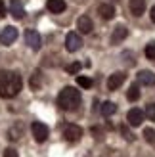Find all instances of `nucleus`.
I'll use <instances>...</instances> for the list:
<instances>
[{"label": "nucleus", "mask_w": 155, "mask_h": 157, "mask_svg": "<svg viewBox=\"0 0 155 157\" xmlns=\"http://www.w3.org/2000/svg\"><path fill=\"white\" fill-rule=\"evenodd\" d=\"M121 132L125 134V138H127V140H132V134H130V132L127 130V127H121Z\"/></svg>", "instance_id": "nucleus-27"}, {"label": "nucleus", "mask_w": 155, "mask_h": 157, "mask_svg": "<svg viewBox=\"0 0 155 157\" xmlns=\"http://www.w3.org/2000/svg\"><path fill=\"white\" fill-rule=\"evenodd\" d=\"M146 117H148L149 121L155 119V104H149L148 107H146Z\"/></svg>", "instance_id": "nucleus-24"}, {"label": "nucleus", "mask_w": 155, "mask_h": 157, "mask_svg": "<svg viewBox=\"0 0 155 157\" xmlns=\"http://www.w3.org/2000/svg\"><path fill=\"white\" fill-rule=\"evenodd\" d=\"M77 84L81 86V88H92V78H88V77H77Z\"/></svg>", "instance_id": "nucleus-20"}, {"label": "nucleus", "mask_w": 155, "mask_h": 157, "mask_svg": "<svg viewBox=\"0 0 155 157\" xmlns=\"http://www.w3.org/2000/svg\"><path fill=\"white\" fill-rule=\"evenodd\" d=\"M46 8H48V12H52V13H61L67 8V4L63 0H48V2H46Z\"/></svg>", "instance_id": "nucleus-14"}, {"label": "nucleus", "mask_w": 155, "mask_h": 157, "mask_svg": "<svg viewBox=\"0 0 155 157\" xmlns=\"http://www.w3.org/2000/svg\"><path fill=\"white\" fill-rule=\"evenodd\" d=\"M138 82L144 84V86H155V73L144 69V71L138 73Z\"/></svg>", "instance_id": "nucleus-10"}, {"label": "nucleus", "mask_w": 155, "mask_h": 157, "mask_svg": "<svg viewBox=\"0 0 155 157\" xmlns=\"http://www.w3.org/2000/svg\"><path fill=\"white\" fill-rule=\"evenodd\" d=\"M15 38H17V29L12 27V25H8L6 29H2V35H0V42L2 44H12Z\"/></svg>", "instance_id": "nucleus-8"}, {"label": "nucleus", "mask_w": 155, "mask_h": 157, "mask_svg": "<svg viewBox=\"0 0 155 157\" xmlns=\"http://www.w3.org/2000/svg\"><path fill=\"white\" fill-rule=\"evenodd\" d=\"M138 98H140V88H138L136 84H132V86L128 88V92H127V100H128V101H136Z\"/></svg>", "instance_id": "nucleus-18"}, {"label": "nucleus", "mask_w": 155, "mask_h": 157, "mask_svg": "<svg viewBox=\"0 0 155 157\" xmlns=\"http://www.w3.org/2000/svg\"><path fill=\"white\" fill-rule=\"evenodd\" d=\"M100 111H102L104 117H111L115 111H117V105H115L113 101H104L102 107H100Z\"/></svg>", "instance_id": "nucleus-17"}, {"label": "nucleus", "mask_w": 155, "mask_h": 157, "mask_svg": "<svg viewBox=\"0 0 155 157\" xmlns=\"http://www.w3.org/2000/svg\"><path fill=\"white\" fill-rule=\"evenodd\" d=\"M144 138L148 140L149 144H155V130L153 128H144Z\"/></svg>", "instance_id": "nucleus-23"}, {"label": "nucleus", "mask_w": 155, "mask_h": 157, "mask_svg": "<svg viewBox=\"0 0 155 157\" xmlns=\"http://www.w3.org/2000/svg\"><path fill=\"white\" fill-rule=\"evenodd\" d=\"M81 67H82V65L79 63V61H75V63H69L65 69H67V73H69V75H77V73L81 71Z\"/></svg>", "instance_id": "nucleus-22"}, {"label": "nucleus", "mask_w": 155, "mask_h": 157, "mask_svg": "<svg viewBox=\"0 0 155 157\" xmlns=\"http://www.w3.org/2000/svg\"><path fill=\"white\" fill-rule=\"evenodd\" d=\"M4 13H6V6H4L2 0H0V17H4Z\"/></svg>", "instance_id": "nucleus-28"}, {"label": "nucleus", "mask_w": 155, "mask_h": 157, "mask_svg": "<svg viewBox=\"0 0 155 157\" xmlns=\"http://www.w3.org/2000/svg\"><path fill=\"white\" fill-rule=\"evenodd\" d=\"M81 46H82V38L79 36V33H67V36H65L67 52H77Z\"/></svg>", "instance_id": "nucleus-5"}, {"label": "nucleus", "mask_w": 155, "mask_h": 157, "mask_svg": "<svg viewBox=\"0 0 155 157\" xmlns=\"http://www.w3.org/2000/svg\"><path fill=\"white\" fill-rule=\"evenodd\" d=\"M25 42L29 44L31 50H38L40 48V35H38L36 31H33V29H27L25 31Z\"/></svg>", "instance_id": "nucleus-7"}, {"label": "nucleus", "mask_w": 155, "mask_h": 157, "mask_svg": "<svg viewBox=\"0 0 155 157\" xmlns=\"http://www.w3.org/2000/svg\"><path fill=\"white\" fill-rule=\"evenodd\" d=\"M10 138H12V140H17V138H19V128H12Z\"/></svg>", "instance_id": "nucleus-26"}, {"label": "nucleus", "mask_w": 155, "mask_h": 157, "mask_svg": "<svg viewBox=\"0 0 155 157\" xmlns=\"http://www.w3.org/2000/svg\"><path fill=\"white\" fill-rule=\"evenodd\" d=\"M128 8H130V12H132V15L140 17V15L146 12V0H130Z\"/></svg>", "instance_id": "nucleus-13"}, {"label": "nucleus", "mask_w": 155, "mask_h": 157, "mask_svg": "<svg viewBox=\"0 0 155 157\" xmlns=\"http://www.w3.org/2000/svg\"><path fill=\"white\" fill-rule=\"evenodd\" d=\"M2 157H17V151L13 150V147H8V150L4 151V155Z\"/></svg>", "instance_id": "nucleus-25"}, {"label": "nucleus", "mask_w": 155, "mask_h": 157, "mask_svg": "<svg viewBox=\"0 0 155 157\" xmlns=\"http://www.w3.org/2000/svg\"><path fill=\"white\" fill-rule=\"evenodd\" d=\"M149 15H151V21H153V23H155V6H153V8H151V13H149Z\"/></svg>", "instance_id": "nucleus-29"}, {"label": "nucleus", "mask_w": 155, "mask_h": 157, "mask_svg": "<svg viewBox=\"0 0 155 157\" xmlns=\"http://www.w3.org/2000/svg\"><path fill=\"white\" fill-rule=\"evenodd\" d=\"M31 132H33V138H35V142L42 144V142H46V138H48V134H50V128L46 127L44 123H40V121H35L33 124H31Z\"/></svg>", "instance_id": "nucleus-3"}, {"label": "nucleus", "mask_w": 155, "mask_h": 157, "mask_svg": "<svg viewBox=\"0 0 155 157\" xmlns=\"http://www.w3.org/2000/svg\"><path fill=\"white\" fill-rule=\"evenodd\" d=\"M10 12L15 19H21L23 15H25V10H23V6L19 0H10Z\"/></svg>", "instance_id": "nucleus-16"}, {"label": "nucleus", "mask_w": 155, "mask_h": 157, "mask_svg": "<svg viewBox=\"0 0 155 157\" xmlns=\"http://www.w3.org/2000/svg\"><path fill=\"white\" fill-rule=\"evenodd\" d=\"M82 136V128L79 127V124H65L63 127V138L67 140V142H79Z\"/></svg>", "instance_id": "nucleus-4"}, {"label": "nucleus", "mask_w": 155, "mask_h": 157, "mask_svg": "<svg viewBox=\"0 0 155 157\" xmlns=\"http://www.w3.org/2000/svg\"><path fill=\"white\" fill-rule=\"evenodd\" d=\"M77 27H79V31L82 35H88V33H92V29H94V23H92V19L88 15H82V17H79V21H77Z\"/></svg>", "instance_id": "nucleus-11"}, {"label": "nucleus", "mask_w": 155, "mask_h": 157, "mask_svg": "<svg viewBox=\"0 0 155 157\" xmlns=\"http://www.w3.org/2000/svg\"><path fill=\"white\" fill-rule=\"evenodd\" d=\"M146 58H148V59H155V40L146 46Z\"/></svg>", "instance_id": "nucleus-21"}, {"label": "nucleus", "mask_w": 155, "mask_h": 157, "mask_svg": "<svg viewBox=\"0 0 155 157\" xmlns=\"http://www.w3.org/2000/svg\"><path fill=\"white\" fill-rule=\"evenodd\" d=\"M23 81L13 71H0V98H13L21 92Z\"/></svg>", "instance_id": "nucleus-1"}, {"label": "nucleus", "mask_w": 155, "mask_h": 157, "mask_svg": "<svg viewBox=\"0 0 155 157\" xmlns=\"http://www.w3.org/2000/svg\"><path fill=\"white\" fill-rule=\"evenodd\" d=\"M144 117H146V113L142 111V109L132 107V109L128 111V115H127V121H128L130 127H140L142 121H144Z\"/></svg>", "instance_id": "nucleus-6"}, {"label": "nucleus", "mask_w": 155, "mask_h": 157, "mask_svg": "<svg viewBox=\"0 0 155 157\" xmlns=\"http://www.w3.org/2000/svg\"><path fill=\"white\" fill-rule=\"evenodd\" d=\"M98 13L102 15L104 19H113L115 17V6H111V4H100L98 6Z\"/></svg>", "instance_id": "nucleus-15"}, {"label": "nucleus", "mask_w": 155, "mask_h": 157, "mask_svg": "<svg viewBox=\"0 0 155 157\" xmlns=\"http://www.w3.org/2000/svg\"><path fill=\"white\" fill-rule=\"evenodd\" d=\"M58 105L65 111H75L81 105V92L73 86H65L58 96Z\"/></svg>", "instance_id": "nucleus-2"}, {"label": "nucleus", "mask_w": 155, "mask_h": 157, "mask_svg": "<svg viewBox=\"0 0 155 157\" xmlns=\"http://www.w3.org/2000/svg\"><path fill=\"white\" fill-rule=\"evenodd\" d=\"M125 78H127V75L123 73V71H117V73H113L109 78H107V88L109 90H117L119 86L125 82Z\"/></svg>", "instance_id": "nucleus-9"}, {"label": "nucleus", "mask_w": 155, "mask_h": 157, "mask_svg": "<svg viewBox=\"0 0 155 157\" xmlns=\"http://www.w3.org/2000/svg\"><path fill=\"white\" fill-rule=\"evenodd\" d=\"M127 36H128V29H127L125 25H119V27H115L113 35H111V42H113V44H119V42L125 40Z\"/></svg>", "instance_id": "nucleus-12"}, {"label": "nucleus", "mask_w": 155, "mask_h": 157, "mask_svg": "<svg viewBox=\"0 0 155 157\" xmlns=\"http://www.w3.org/2000/svg\"><path fill=\"white\" fill-rule=\"evenodd\" d=\"M40 84H42V75L40 71H35L33 77H31V88L36 90V88H40Z\"/></svg>", "instance_id": "nucleus-19"}]
</instances>
